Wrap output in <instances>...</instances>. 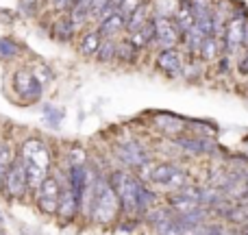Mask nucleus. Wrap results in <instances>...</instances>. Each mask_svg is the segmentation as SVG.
Masks as SVG:
<instances>
[{"mask_svg": "<svg viewBox=\"0 0 248 235\" xmlns=\"http://www.w3.org/2000/svg\"><path fill=\"white\" fill-rule=\"evenodd\" d=\"M153 24H155V42L161 48H174L183 37V33L174 24V20H170L166 16L153 17Z\"/></svg>", "mask_w": 248, "mask_h": 235, "instance_id": "obj_9", "label": "nucleus"}, {"mask_svg": "<svg viewBox=\"0 0 248 235\" xmlns=\"http://www.w3.org/2000/svg\"><path fill=\"white\" fill-rule=\"evenodd\" d=\"M183 35H185V46H187L189 55H192V57H198V55H201V46H202V42H205L207 35H202L201 29H198L196 24H194L192 29H189L187 33H183Z\"/></svg>", "mask_w": 248, "mask_h": 235, "instance_id": "obj_17", "label": "nucleus"}, {"mask_svg": "<svg viewBox=\"0 0 248 235\" xmlns=\"http://www.w3.org/2000/svg\"><path fill=\"white\" fill-rule=\"evenodd\" d=\"M109 185L116 192L122 214L135 216L137 214V179H133L128 172L118 170L109 176Z\"/></svg>", "mask_w": 248, "mask_h": 235, "instance_id": "obj_3", "label": "nucleus"}, {"mask_svg": "<svg viewBox=\"0 0 248 235\" xmlns=\"http://www.w3.org/2000/svg\"><path fill=\"white\" fill-rule=\"evenodd\" d=\"M128 42H131L133 46L137 48V50H140V48H144V46H148V39H146V35L141 33V29H140V31H135V33H131Z\"/></svg>", "mask_w": 248, "mask_h": 235, "instance_id": "obj_30", "label": "nucleus"}, {"mask_svg": "<svg viewBox=\"0 0 248 235\" xmlns=\"http://www.w3.org/2000/svg\"><path fill=\"white\" fill-rule=\"evenodd\" d=\"M155 122H157L159 128H163V131H168V133H181L183 131V120L170 116V113H159V116L155 118Z\"/></svg>", "mask_w": 248, "mask_h": 235, "instance_id": "obj_20", "label": "nucleus"}, {"mask_svg": "<svg viewBox=\"0 0 248 235\" xmlns=\"http://www.w3.org/2000/svg\"><path fill=\"white\" fill-rule=\"evenodd\" d=\"M242 44H246L248 46V22H244V42Z\"/></svg>", "mask_w": 248, "mask_h": 235, "instance_id": "obj_36", "label": "nucleus"}, {"mask_svg": "<svg viewBox=\"0 0 248 235\" xmlns=\"http://www.w3.org/2000/svg\"><path fill=\"white\" fill-rule=\"evenodd\" d=\"M146 22H148V11H146V4H140V7H137L135 11H133L131 16L124 20V31L135 33V31H140Z\"/></svg>", "mask_w": 248, "mask_h": 235, "instance_id": "obj_16", "label": "nucleus"}, {"mask_svg": "<svg viewBox=\"0 0 248 235\" xmlns=\"http://www.w3.org/2000/svg\"><path fill=\"white\" fill-rule=\"evenodd\" d=\"M150 181L163 185L166 189H181L187 185V176L183 170L174 166V163H161L150 172Z\"/></svg>", "mask_w": 248, "mask_h": 235, "instance_id": "obj_8", "label": "nucleus"}, {"mask_svg": "<svg viewBox=\"0 0 248 235\" xmlns=\"http://www.w3.org/2000/svg\"><path fill=\"white\" fill-rule=\"evenodd\" d=\"M96 59L103 61V63H107V61L116 59V42H113V37L109 39H103L98 46V50H96Z\"/></svg>", "mask_w": 248, "mask_h": 235, "instance_id": "obj_24", "label": "nucleus"}, {"mask_svg": "<svg viewBox=\"0 0 248 235\" xmlns=\"http://www.w3.org/2000/svg\"><path fill=\"white\" fill-rule=\"evenodd\" d=\"M33 74H35V78H37L42 85L44 83H48V81H52V72H50V68H46V65H39Z\"/></svg>", "mask_w": 248, "mask_h": 235, "instance_id": "obj_31", "label": "nucleus"}, {"mask_svg": "<svg viewBox=\"0 0 248 235\" xmlns=\"http://www.w3.org/2000/svg\"><path fill=\"white\" fill-rule=\"evenodd\" d=\"M174 24L179 26L181 33H187V31L194 26L192 9H189L187 4H185V7H179V9H176V20H174Z\"/></svg>", "mask_w": 248, "mask_h": 235, "instance_id": "obj_23", "label": "nucleus"}, {"mask_svg": "<svg viewBox=\"0 0 248 235\" xmlns=\"http://www.w3.org/2000/svg\"><path fill=\"white\" fill-rule=\"evenodd\" d=\"M74 26H72V22H70V17H57L55 22H52V29H50V33H52V37L57 39V42H70V39L74 37Z\"/></svg>", "mask_w": 248, "mask_h": 235, "instance_id": "obj_15", "label": "nucleus"}, {"mask_svg": "<svg viewBox=\"0 0 248 235\" xmlns=\"http://www.w3.org/2000/svg\"><path fill=\"white\" fill-rule=\"evenodd\" d=\"M135 55H137V48L133 46L128 39L124 42H116V57L122 61H135Z\"/></svg>", "mask_w": 248, "mask_h": 235, "instance_id": "obj_27", "label": "nucleus"}, {"mask_svg": "<svg viewBox=\"0 0 248 235\" xmlns=\"http://www.w3.org/2000/svg\"><path fill=\"white\" fill-rule=\"evenodd\" d=\"M2 220H4V216H2V211H0V222H2Z\"/></svg>", "mask_w": 248, "mask_h": 235, "instance_id": "obj_38", "label": "nucleus"}, {"mask_svg": "<svg viewBox=\"0 0 248 235\" xmlns=\"http://www.w3.org/2000/svg\"><path fill=\"white\" fill-rule=\"evenodd\" d=\"M183 65H185L183 55H181L176 48H163V50L157 55V68L172 78L183 77Z\"/></svg>", "mask_w": 248, "mask_h": 235, "instance_id": "obj_10", "label": "nucleus"}, {"mask_svg": "<svg viewBox=\"0 0 248 235\" xmlns=\"http://www.w3.org/2000/svg\"><path fill=\"white\" fill-rule=\"evenodd\" d=\"M244 235H248V229H246V231H244Z\"/></svg>", "mask_w": 248, "mask_h": 235, "instance_id": "obj_39", "label": "nucleus"}, {"mask_svg": "<svg viewBox=\"0 0 248 235\" xmlns=\"http://www.w3.org/2000/svg\"><path fill=\"white\" fill-rule=\"evenodd\" d=\"M153 201H155V194L144 183L137 181V214H146L148 207L153 205Z\"/></svg>", "mask_w": 248, "mask_h": 235, "instance_id": "obj_22", "label": "nucleus"}, {"mask_svg": "<svg viewBox=\"0 0 248 235\" xmlns=\"http://www.w3.org/2000/svg\"><path fill=\"white\" fill-rule=\"evenodd\" d=\"M100 42H103V35H100L98 31H92V33H85V35L81 37V44H78V50H81L85 57H92V55H96V50H98Z\"/></svg>", "mask_w": 248, "mask_h": 235, "instance_id": "obj_18", "label": "nucleus"}, {"mask_svg": "<svg viewBox=\"0 0 248 235\" xmlns=\"http://www.w3.org/2000/svg\"><path fill=\"white\" fill-rule=\"evenodd\" d=\"M70 4H72V0H52V7H55L57 11H63V9H70Z\"/></svg>", "mask_w": 248, "mask_h": 235, "instance_id": "obj_34", "label": "nucleus"}, {"mask_svg": "<svg viewBox=\"0 0 248 235\" xmlns=\"http://www.w3.org/2000/svg\"><path fill=\"white\" fill-rule=\"evenodd\" d=\"M107 4H109V0H90V16L98 17Z\"/></svg>", "mask_w": 248, "mask_h": 235, "instance_id": "obj_32", "label": "nucleus"}, {"mask_svg": "<svg viewBox=\"0 0 248 235\" xmlns=\"http://www.w3.org/2000/svg\"><path fill=\"white\" fill-rule=\"evenodd\" d=\"M237 70H240L242 74H248V55H246L244 59L240 61V65H237Z\"/></svg>", "mask_w": 248, "mask_h": 235, "instance_id": "obj_35", "label": "nucleus"}, {"mask_svg": "<svg viewBox=\"0 0 248 235\" xmlns=\"http://www.w3.org/2000/svg\"><path fill=\"white\" fill-rule=\"evenodd\" d=\"M176 144L181 146L183 150L187 153H194V155H211V153H218V146L209 140H198V137H179Z\"/></svg>", "mask_w": 248, "mask_h": 235, "instance_id": "obj_12", "label": "nucleus"}, {"mask_svg": "<svg viewBox=\"0 0 248 235\" xmlns=\"http://www.w3.org/2000/svg\"><path fill=\"white\" fill-rule=\"evenodd\" d=\"M17 157H20L22 166L26 172V183H29V192H35L44 176L50 170V150L46 144L39 140H24L17 148Z\"/></svg>", "mask_w": 248, "mask_h": 235, "instance_id": "obj_1", "label": "nucleus"}, {"mask_svg": "<svg viewBox=\"0 0 248 235\" xmlns=\"http://www.w3.org/2000/svg\"><path fill=\"white\" fill-rule=\"evenodd\" d=\"M244 155H246V157H248V140L244 141Z\"/></svg>", "mask_w": 248, "mask_h": 235, "instance_id": "obj_37", "label": "nucleus"}, {"mask_svg": "<svg viewBox=\"0 0 248 235\" xmlns=\"http://www.w3.org/2000/svg\"><path fill=\"white\" fill-rule=\"evenodd\" d=\"M78 203H77V198H74V194H72V189L65 185V188H61V196H59V207H57V214L61 216L63 220H70V218H74V216L78 214Z\"/></svg>", "mask_w": 248, "mask_h": 235, "instance_id": "obj_13", "label": "nucleus"}, {"mask_svg": "<svg viewBox=\"0 0 248 235\" xmlns=\"http://www.w3.org/2000/svg\"><path fill=\"white\" fill-rule=\"evenodd\" d=\"M170 205H172V209H176V214H183V211H192V209H198V207H201L196 201L187 198L185 194H181V192H179V196H172V198H170Z\"/></svg>", "mask_w": 248, "mask_h": 235, "instance_id": "obj_25", "label": "nucleus"}, {"mask_svg": "<svg viewBox=\"0 0 248 235\" xmlns=\"http://www.w3.org/2000/svg\"><path fill=\"white\" fill-rule=\"evenodd\" d=\"M13 157H16V150H13V146L9 144V141L0 140V188H2V176H4V172H7V168L11 166Z\"/></svg>", "mask_w": 248, "mask_h": 235, "instance_id": "obj_21", "label": "nucleus"}, {"mask_svg": "<svg viewBox=\"0 0 248 235\" xmlns=\"http://www.w3.org/2000/svg\"><path fill=\"white\" fill-rule=\"evenodd\" d=\"M37 192V207L42 214H57V207H59V196H61V183L57 176L46 174L44 181L39 183V188L35 189Z\"/></svg>", "mask_w": 248, "mask_h": 235, "instance_id": "obj_5", "label": "nucleus"}, {"mask_svg": "<svg viewBox=\"0 0 248 235\" xmlns=\"http://www.w3.org/2000/svg\"><path fill=\"white\" fill-rule=\"evenodd\" d=\"M120 203L113 192V188L109 185V181L96 179L94 181V192H92V216L98 224H111L118 216Z\"/></svg>", "mask_w": 248, "mask_h": 235, "instance_id": "obj_2", "label": "nucleus"}, {"mask_svg": "<svg viewBox=\"0 0 248 235\" xmlns=\"http://www.w3.org/2000/svg\"><path fill=\"white\" fill-rule=\"evenodd\" d=\"M13 90L24 103H35V100L42 98V83L26 68H20L13 72Z\"/></svg>", "mask_w": 248, "mask_h": 235, "instance_id": "obj_6", "label": "nucleus"}, {"mask_svg": "<svg viewBox=\"0 0 248 235\" xmlns=\"http://www.w3.org/2000/svg\"><path fill=\"white\" fill-rule=\"evenodd\" d=\"M140 4H141V0H120V2L116 4V11L120 13L124 20H126V17L131 16V13L135 11L137 7H140Z\"/></svg>", "mask_w": 248, "mask_h": 235, "instance_id": "obj_28", "label": "nucleus"}, {"mask_svg": "<svg viewBox=\"0 0 248 235\" xmlns=\"http://www.w3.org/2000/svg\"><path fill=\"white\" fill-rule=\"evenodd\" d=\"M26 192H29V183H26V172L24 166H22L20 157H13L11 166L7 168L2 176V188H0V194H2L7 201H17V198H24Z\"/></svg>", "mask_w": 248, "mask_h": 235, "instance_id": "obj_4", "label": "nucleus"}, {"mask_svg": "<svg viewBox=\"0 0 248 235\" xmlns=\"http://www.w3.org/2000/svg\"><path fill=\"white\" fill-rule=\"evenodd\" d=\"M122 31H124V17L118 11H113L111 16L105 17V20L100 22L98 33L105 35V37H116V35L122 33Z\"/></svg>", "mask_w": 248, "mask_h": 235, "instance_id": "obj_14", "label": "nucleus"}, {"mask_svg": "<svg viewBox=\"0 0 248 235\" xmlns=\"http://www.w3.org/2000/svg\"><path fill=\"white\" fill-rule=\"evenodd\" d=\"M242 13H235L233 11V16L227 20V26H224V33H222V46H224V55H233V52L237 50V48L242 46V42H244V17H242Z\"/></svg>", "mask_w": 248, "mask_h": 235, "instance_id": "obj_7", "label": "nucleus"}, {"mask_svg": "<svg viewBox=\"0 0 248 235\" xmlns=\"http://www.w3.org/2000/svg\"><path fill=\"white\" fill-rule=\"evenodd\" d=\"M70 157H72V159H70L72 163H83V161H85V153H83L81 148H72Z\"/></svg>", "mask_w": 248, "mask_h": 235, "instance_id": "obj_33", "label": "nucleus"}, {"mask_svg": "<svg viewBox=\"0 0 248 235\" xmlns=\"http://www.w3.org/2000/svg\"><path fill=\"white\" fill-rule=\"evenodd\" d=\"M220 48H222V39L214 37V35H207L205 42H202V46H201V55H198V57H202V59H209V61L211 59H218Z\"/></svg>", "mask_w": 248, "mask_h": 235, "instance_id": "obj_19", "label": "nucleus"}, {"mask_svg": "<svg viewBox=\"0 0 248 235\" xmlns=\"http://www.w3.org/2000/svg\"><path fill=\"white\" fill-rule=\"evenodd\" d=\"M44 116H46V120L52 124V126H57V124L61 122V118H63V111L57 107H50V105H46L44 107Z\"/></svg>", "mask_w": 248, "mask_h": 235, "instance_id": "obj_29", "label": "nucleus"}, {"mask_svg": "<svg viewBox=\"0 0 248 235\" xmlns=\"http://www.w3.org/2000/svg\"><path fill=\"white\" fill-rule=\"evenodd\" d=\"M20 55V44L11 37H0V59H13Z\"/></svg>", "mask_w": 248, "mask_h": 235, "instance_id": "obj_26", "label": "nucleus"}, {"mask_svg": "<svg viewBox=\"0 0 248 235\" xmlns=\"http://www.w3.org/2000/svg\"><path fill=\"white\" fill-rule=\"evenodd\" d=\"M118 157H120L122 163H126L131 168H140L148 161V153L137 141H124V144H120L118 146Z\"/></svg>", "mask_w": 248, "mask_h": 235, "instance_id": "obj_11", "label": "nucleus"}]
</instances>
